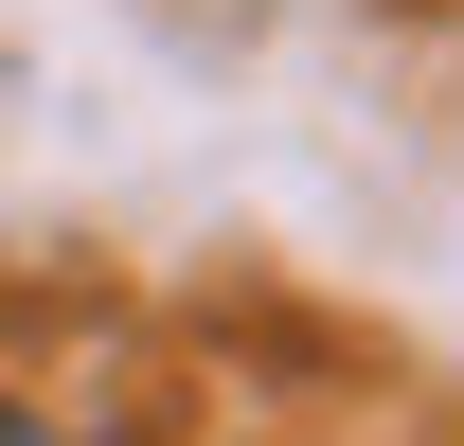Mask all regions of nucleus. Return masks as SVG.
Masks as SVG:
<instances>
[{"label":"nucleus","instance_id":"nucleus-1","mask_svg":"<svg viewBox=\"0 0 464 446\" xmlns=\"http://www.w3.org/2000/svg\"><path fill=\"white\" fill-rule=\"evenodd\" d=\"M0 446H72V429H36V411H0Z\"/></svg>","mask_w":464,"mask_h":446}]
</instances>
